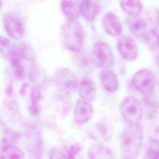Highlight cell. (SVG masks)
Instances as JSON below:
<instances>
[{
    "instance_id": "30",
    "label": "cell",
    "mask_w": 159,
    "mask_h": 159,
    "mask_svg": "<svg viewBox=\"0 0 159 159\" xmlns=\"http://www.w3.org/2000/svg\"><path fill=\"white\" fill-rule=\"evenodd\" d=\"M157 65H158V66H159V55H158V57H157Z\"/></svg>"
},
{
    "instance_id": "24",
    "label": "cell",
    "mask_w": 159,
    "mask_h": 159,
    "mask_svg": "<svg viewBox=\"0 0 159 159\" xmlns=\"http://www.w3.org/2000/svg\"><path fill=\"white\" fill-rule=\"evenodd\" d=\"M81 151V147L79 144H71L67 145L62 150H60L61 158H75Z\"/></svg>"
},
{
    "instance_id": "20",
    "label": "cell",
    "mask_w": 159,
    "mask_h": 159,
    "mask_svg": "<svg viewBox=\"0 0 159 159\" xmlns=\"http://www.w3.org/2000/svg\"><path fill=\"white\" fill-rule=\"evenodd\" d=\"M80 11L84 18L91 22L97 16L98 7L93 0H80Z\"/></svg>"
},
{
    "instance_id": "11",
    "label": "cell",
    "mask_w": 159,
    "mask_h": 159,
    "mask_svg": "<svg viewBox=\"0 0 159 159\" xmlns=\"http://www.w3.org/2000/svg\"><path fill=\"white\" fill-rule=\"evenodd\" d=\"M9 57L11 70L14 78L17 80H22L25 76V67L23 62L24 57L22 48H14Z\"/></svg>"
},
{
    "instance_id": "16",
    "label": "cell",
    "mask_w": 159,
    "mask_h": 159,
    "mask_svg": "<svg viewBox=\"0 0 159 159\" xmlns=\"http://www.w3.org/2000/svg\"><path fill=\"white\" fill-rule=\"evenodd\" d=\"M127 24L130 32L136 37H144L148 32L146 22L137 16H131Z\"/></svg>"
},
{
    "instance_id": "22",
    "label": "cell",
    "mask_w": 159,
    "mask_h": 159,
    "mask_svg": "<svg viewBox=\"0 0 159 159\" xmlns=\"http://www.w3.org/2000/svg\"><path fill=\"white\" fill-rule=\"evenodd\" d=\"M143 102L147 109L148 116L150 117H155L157 114V108L159 104L153 92L143 96Z\"/></svg>"
},
{
    "instance_id": "6",
    "label": "cell",
    "mask_w": 159,
    "mask_h": 159,
    "mask_svg": "<svg viewBox=\"0 0 159 159\" xmlns=\"http://www.w3.org/2000/svg\"><path fill=\"white\" fill-rule=\"evenodd\" d=\"M55 81L60 89L67 94H71L79 85L75 74L65 68H61L56 71Z\"/></svg>"
},
{
    "instance_id": "10",
    "label": "cell",
    "mask_w": 159,
    "mask_h": 159,
    "mask_svg": "<svg viewBox=\"0 0 159 159\" xmlns=\"http://www.w3.org/2000/svg\"><path fill=\"white\" fill-rule=\"evenodd\" d=\"M73 114L74 119L76 122L85 124L92 118L93 109L89 102L81 98L76 102Z\"/></svg>"
},
{
    "instance_id": "19",
    "label": "cell",
    "mask_w": 159,
    "mask_h": 159,
    "mask_svg": "<svg viewBox=\"0 0 159 159\" xmlns=\"http://www.w3.org/2000/svg\"><path fill=\"white\" fill-rule=\"evenodd\" d=\"M119 4L122 11L130 16H138L143 11L141 0H119Z\"/></svg>"
},
{
    "instance_id": "12",
    "label": "cell",
    "mask_w": 159,
    "mask_h": 159,
    "mask_svg": "<svg viewBox=\"0 0 159 159\" xmlns=\"http://www.w3.org/2000/svg\"><path fill=\"white\" fill-rule=\"evenodd\" d=\"M101 83L104 89L110 93H114L119 89V80L116 73L110 68H105L99 74Z\"/></svg>"
},
{
    "instance_id": "2",
    "label": "cell",
    "mask_w": 159,
    "mask_h": 159,
    "mask_svg": "<svg viewBox=\"0 0 159 159\" xmlns=\"http://www.w3.org/2000/svg\"><path fill=\"white\" fill-rule=\"evenodd\" d=\"M61 37L65 47L73 52H79L81 49L84 34L81 25L76 20H68L62 26Z\"/></svg>"
},
{
    "instance_id": "18",
    "label": "cell",
    "mask_w": 159,
    "mask_h": 159,
    "mask_svg": "<svg viewBox=\"0 0 159 159\" xmlns=\"http://www.w3.org/2000/svg\"><path fill=\"white\" fill-rule=\"evenodd\" d=\"M24 153L14 143L2 141L0 157L1 158H22Z\"/></svg>"
},
{
    "instance_id": "21",
    "label": "cell",
    "mask_w": 159,
    "mask_h": 159,
    "mask_svg": "<svg viewBox=\"0 0 159 159\" xmlns=\"http://www.w3.org/2000/svg\"><path fill=\"white\" fill-rule=\"evenodd\" d=\"M88 157L89 158H113L114 155L107 147L101 144H96L89 149Z\"/></svg>"
},
{
    "instance_id": "13",
    "label": "cell",
    "mask_w": 159,
    "mask_h": 159,
    "mask_svg": "<svg viewBox=\"0 0 159 159\" xmlns=\"http://www.w3.org/2000/svg\"><path fill=\"white\" fill-rule=\"evenodd\" d=\"M112 135V128L106 121H100L92 129L91 137L98 142H104L110 140Z\"/></svg>"
},
{
    "instance_id": "26",
    "label": "cell",
    "mask_w": 159,
    "mask_h": 159,
    "mask_svg": "<svg viewBox=\"0 0 159 159\" xmlns=\"http://www.w3.org/2000/svg\"><path fill=\"white\" fill-rule=\"evenodd\" d=\"M144 38L145 39L148 45L152 48H157L158 46H159V43H158L159 34H158L157 31H156L155 29H153L148 31L146 35H145Z\"/></svg>"
},
{
    "instance_id": "1",
    "label": "cell",
    "mask_w": 159,
    "mask_h": 159,
    "mask_svg": "<svg viewBox=\"0 0 159 159\" xmlns=\"http://www.w3.org/2000/svg\"><path fill=\"white\" fill-rule=\"evenodd\" d=\"M143 140V131L137 124H129L120 135V150L124 158L136 157L140 152Z\"/></svg>"
},
{
    "instance_id": "14",
    "label": "cell",
    "mask_w": 159,
    "mask_h": 159,
    "mask_svg": "<svg viewBox=\"0 0 159 159\" xmlns=\"http://www.w3.org/2000/svg\"><path fill=\"white\" fill-rule=\"evenodd\" d=\"M79 93L81 99L89 102L93 101L96 94V86L94 80L89 77H84L80 81Z\"/></svg>"
},
{
    "instance_id": "25",
    "label": "cell",
    "mask_w": 159,
    "mask_h": 159,
    "mask_svg": "<svg viewBox=\"0 0 159 159\" xmlns=\"http://www.w3.org/2000/svg\"><path fill=\"white\" fill-rule=\"evenodd\" d=\"M145 158L151 159L159 158V143L149 140L145 152Z\"/></svg>"
},
{
    "instance_id": "3",
    "label": "cell",
    "mask_w": 159,
    "mask_h": 159,
    "mask_svg": "<svg viewBox=\"0 0 159 159\" xmlns=\"http://www.w3.org/2000/svg\"><path fill=\"white\" fill-rule=\"evenodd\" d=\"M120 114L129 124H137L143 116V107L140 101L134 96H128L121 102Z\"/></svg>"
},
{
    "instance_id": "31",
    "label": "cell",
    "mask_w": 159,
    "mask_h": 159,
    "mask_svg": "<svg viewBox=\"0 0 159 159\" xmlns=\"http://www.w3.org/2000/svg\"><path fill=\"white\" fill-rule=\"evenodd\" d=\"M158 43H159V38H158Z\"/></svg>"
},
{
    "instance_id": "4",
    "label": "cell",
    "mask_w": 159,
    "mask_h": 159,
    "mask_svg": "<svg viewBox=\"0 0 159 159\" xmlns=\"http://www.w3.org/2000/svg\"><path fill=\"white\" fill-rule=\"evenodd\" d=\"M155 76L148 69L143 68L137 71L132 78V84L140 93L143 96L153 91L155 85Z\"/></svg>"
},
{
    "instance_id": "8",
    "label": "cell",
    "mask_w": 159,
    "mask_h": 159,
    "mask_svg": "<svg viewBox=\"0 0 159 159\" xmlns=\"http://www.w3.org/2000/svg\"><path fill=\"white\" fill-rule=\"evenodd\" d=\"M117 47L120 56L127 61H134L139 55L138 47L132 37L123 34L117 40Z\"/></svg>"
},
{
    "instance_id": "7",
    "label": "cell",
    "mask_w": 159,
    "mask_h": 159,
    "mask_svg": "<svg viewBox=\"0 0 159 159\" xmlns=\"http://www.w3.org/2000/svg\"><path fill=\"white\" fill-rule=\"evenodd\" d=\"M3 25L6 33L12 39L19 40L23 37L25 33L24 25L17 16L12 13L4 14Z\"/></svg>"
},
{
    "instance_id": "23",
    "label": "cell",
    "mask_w": 159,
    "mask_h": 159,
    "mask_svg": "<svg viewBox=\"0 0 159 159\" xmlns=\"http://www.w3.org/2000/svg\"><path fill=\"white\" fill-rule=\"evenodd\" d=\"M41 99V93L37 87H33L30 91V105L29 111L34 116H37L40 111V102Z\"/></svg>"
},
{
    "instance_id": "5",
    "label": "cell",
    "mask_w": 159,
    "mask_h": 159,
    "mask_svg": "<svg viewBox=\"0 0 159 159\" xmlns=\"http://www.w3.org/2000/svg\"><path fill=\"white\" fill-rule=\"evenodd\" d=\"M92 58L94 63L103 69L111 68L114 65V55L111 47L106 42H96L93 49Z\"/></svg>"
},
{
    "instance_id": "15",
    "label": "cell",
    "mask_w": 159,
    "mask_h": 159,
    "mask_svg": "<svg viewBox=\"0 0 159 159\" xmlns=\"http://www.w3.org/2000/svg\"><path fill=\"white\" fill-rule=\"evenodd\" d=\"M60 9L70 20H76L80 14V0H61Z\"/></svg>"
},
{
    "instance_id": "17",
    "label": "cell",
    "mask_w": 159,
    "mask_h": 159,
    "mask_svg": "<svg viewBox=\"0 0 159 159\" xmlns=\"http://www.w3.org/2000/svg\"><path fill=\"white\" fill-rule=\"evenodd\" d=\"M26 140L28 148L33 155H39L42 153V142L37 130L29 127L26 132Z\"/></svg>"
},
{
    "instance_id": "9",
    "label": "cell",
    "mask_w": 159,
    "mask_h": 159,
    "mask_svg": "<svg viewBox=\"0 0 159 159\" xmlns=\"http://www.w3.org/2000/svg\"><path fill=\"white\" fill-rule=\"evenodd\" d=\"M104 30L109 35L116 37H119L122 32V25L119 18L112 12L106 13L101 20Z\"/></svg>"
},
{
    "instance_id": "29",
    "label": "cell",
    "mask_w": 159,
    "mask_h": 159,
    "mask_svg": "<svg viewBox=\"0 0 159 159\" xmlns=\"http://www.w3.org/2000/svg\"><path fill=\"white\" fill-rule=\"evenodd\" d=\"M157 19L158 24V25H159V11H158V13H157Z\"/></svg>"
},
{
    "instance_id": "27",
    "label": "cell",
    "mask_w": 159,
    "mask_h": 159,
    "mask_svg": "<svg viewBox=\"0 0 159 159\" xmlns=\"http://www.w3.org/2000/svg\"><path fill=\"white\" fill-rule=\"evenodd\" d=\"M0 46L1 54L5 57H10L12 50L14 48V47L12 45L10 40L7 38L1 36L0 40Z\"/></svg>"
},
{
    "instance_id": "28",
    "label": "cell",
    "mask_w": 159,
    "mask_h": 159,
    "mask_svg": "<svg viewBox=\"0 0 159 159\" xmlns=\"http://www.w3.org/2000/svg\"><path fill=\"white\" fill-rule=\"evenodd\" d=\"M150 140L159 143V124L155 125L150 133Z\"/></svg>"
}]
</instances>
